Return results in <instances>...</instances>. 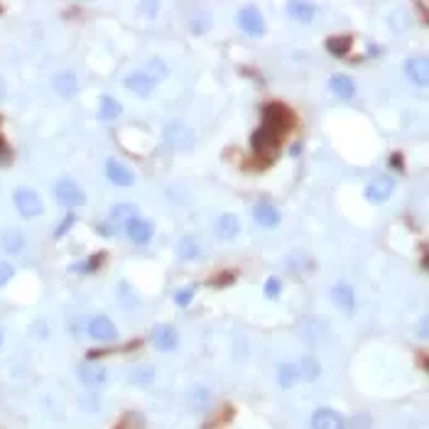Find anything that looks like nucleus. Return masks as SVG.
<instances>
[{
  "label": "nucleus",
  "instance_id": "f257e3e1",
  "mask_svg": "<svg viewBox=\"0 0 429 429\" xmlns=\"http://www.w3.org/2000/svg\"><path fill=\"white\" fill-rule=\"evenodd\" d=\"M138 213H140L138 207H133V204H118V207L111 209V216L106 218L104 223H99V226H96V231H99L101 236L111 238V236H115V233H118L120 228H123L125 223L130 221V218L138 216Z\"/></svg>",
  "mask_w": 429,
  "mask_h": 429
},
{
  "label": "nucleus",
  "instance_id": "f03ea898",
  "mask_svg": "<svg viewBox=\"0 0 429 429\" xmlns=\"http://www.w3.org/2000/svg\"><path fill=\"white\" fill-rule=\"evenodd\" d=\"M280 143H282V133L275 128H270V125H260L258 130L253 133V138H250V145H253L255 155H263V157H270L275 150L280 147Z\"/></svg>",
  "mask_w": 429,
  "mask_h": 429
},
{
  "label": "nucleus",
  "instance_id": "7ed1b4c3",
  "mask_svg": "<svg viewBox=\"0 0 429 429\" xmlns=\"http://www.w3.org/2000/svg\"><path fill=\"white\" fill-rule=\"evenodd\" d=\"M13 202H15V209L20 211L22 218H35V216H40V213L44 211V204H42L40 194H37L35 189H27V186L15 189Z\"/></svg>",
  "mask_w": 429,
  "mask_h": 429
},
{
  "label": "nucleus",
  "instance_id": "20e7f679",
  "mask_svg": "<svg viewBox=\"0 0 429 429\" xmlns=\"http://www.w3.org/2000/svg\"><path fill=\"white\" fill-rule=\"evenodd\" d=\"M54 197H57V202L62 204V207H69V209H76L86 202L81 186L74 179H69V177H62V179L54 184Z\"/></svg>",
  "mask_w": 429,
  "mask_h": 429
},
{
  "label": "nucleus",
  "instance_id": "39448f33",
  "mask_svg": "<svg viewBox=\"0 0 429 429\" xmlns=\"http://www.w3.org/2000/svg\"><path fill=\"white\" fill-rule=\"evenodd\" d=\"M263 123L270 125V128H275V130H280V133L284 135L292 125H295V113L280 104H268L263 108Z\"/></svg>",
  "mask_w": 429,
  "mask_h": 429
},
{
  "label": "nucleus",
  "instance_id": "423d86ee",
  "mask_svg": "<svg viewBox=\"0 0 429 429\" xmlns=\"http://www.w3.org/2000/svg\"><path fill=\"white\" fill-rule=\"evenodd\" d=\"M165 143L172 150H192L194 133L184 123H170L165 128Z\"/></svg>",
  "mask_w": 429,
  "mask_h": 429
},
{
  "label": "nucleus",
  "instance_id": "0eeeda50",
  "mask_svg": "<svg viewBox=\"0 0 429 429\" xmlns=\"http://www.w3.org/2000/svg\"><path fill=\"white\" fill-rule=\"evenodd\" d=\"M88 337L96 339V341H101V343H108V341H115V339H118V329H115V324L108 319V316L99 314L88 321Z\"/></svg>",
  "mask_w": 429,
  "mask_h": 429
},
{
  "label": "nucleus",
  "instance_id": "6e6552de",
  "mask_svg": "<svg viewBox=\"0 0 429 429\" xmlns=\"http://www.w3.org/2000/svg\"><path fill=\"white\" fill-rule=\"evenodd\" d=\"M393 192H395V179L390 175H383V177H375V179L366 186V199L371 204H383V202H388Z\"/></svg>",
  "mask_w": 429,
  "mask_h": 429
},
{
  "label": "nucleus",
  "instance_id": "1a4fd4ad",
  "mask_svg": "<svg viewBox=\"0 0 429 429\" xmlns=\"http://www.w3.org/2000/svg\"><path fill=\"white\" fill-rule=\"evenodd\" d=\"M123 231L128 233V238H130V241H133V243L145 245V243H150V241H152V233H155V226H152L150 221H145V218L135 216V218H130V221L125 223Z\"/></svg>",
  "mask_w": 429,
  "mask_h": 429
},
{
  "label": "nucleus",
  "instance_id": "9d476101",
  "mask_svg": "<svg viewBox=\"0 0 429 429\" xmlns=\"http://www.w3.org/2000/svg\"><path fill=\"white\" fill-rule=\"evenodd\" d=\"M238 25H241V30L250 37L265 35V20H263V15H260V10H255V8H243V10L238 13Z\"/></svg>",
  "mask_w": 429,
  "mask_h": 429
},
{
  "label": "nucleus",
  "instance_id": "9b49d317",
  "mask_svg": "<svg viewBox=\"0 0 429 429\" xmlns=\"http://www.w3.org/2000/svg\"><path fill=\"white\" fill-rule=\"evenodd\" d=\"M150 341L155 343L160 351H172V348H177V343H179V334H177L175 326L157 324V326H152V331H150Z\"/></svg>",
  "mask_w": 429,
  "mask_h": 429
},
{
  "label": "nucleus",
  "instance_id": "f8f14e48",
  "mask_svg": "<svg viewBox=\"0 0 429 429\" xmlns=\"http://www.w3.org/2000/svg\"><path fill=\"white\" fill-rule=\"evenodd\" d=\"M311 429H346V419L343 414H339L337 410L321 407L311 414Z\"/></svg>",
  "mask_w": 429,
  "mask_h": 429
},
{
  "label": "nucleus",
  "instance_id": "ddd939ff",
  "mask_svg": "<svg viewBox=\"0 0 429 429\" xmlns=\"http://www.w3.org/2000/svg\"><path fill=\"white\" fill-rule=\"evenodd\" d=\"M79 378H81V383L88 385V388H101L108 380V371L101 363H83L79 368Z\"/></svg>",
  "mask_w": 429,
  "mask_h": 429
},
{
  "label": "nucleus",
  "instance_id": "4468645a",
  "mask_svg": "<svg viewBox=\"0 0 429 429\" xmlns=\"http://www.w3.org/2000/svg\"><path fill=\"white\" fill-rule=\"evenodd\" d=\"M405 74L417 86H427L429 81V59L427 57H412L405 62Z\"/></svg>",
  "mask_w": 429,
  "mask_h": 429
},
{
  "label": "nucleus",
  "instance_id": "2eb2a0df",
  "mask_svg": "<svg viewBox=\"0 0 429 429\" xmlns=\"http://www.w3.org/2000/svg\"><path fill=\"white\" fill-rule=\"evenodd\" d=\"M106 177L113 181L115 186H130L135 184V175L128 165H123L120 160H108L106 162Z\"/></svg>",
  "mask_w": 429,
  "mask_h": 429
},
{
  "label": "nucleus",
  "instance_id": "dca6fc26",
  "mask_svg": "<svg viewBox=\"0 0 429 429\" xmlns=\"http://www.w3.org/2000/svg\"><path fill=\"white\" fill-rule=\"evenodd\" d=\"M125 88L138 93V96H143V99H147L152 93V88H155V81H152L150 76H145L143 72H133L125 76Z\"/></svg>",
  "mask_w": 429,
  "mask_h": 429
},
{
  "label": "nucleus",
  "instance_id": "f3484780",
  "mask_svg": "<svg viewBox=\"0 0 429 429\" xmlns=\"http://www.w3.org/2000/svg\"><path fill=\"white\" fill-rule=\"evenodd\" d=\"M331 300H334L337 307H341L346 314H351V311L356 309V292H353L351 284H337V287L331 290Z\"/></svg>",
  "mask_w": 429,
  "mask_h": 429
},
{
  "label": "nucleus",
  "instance_id": "a211bd4d",
  "mask_svg": "<svg viewBox=\"0 0 429 429\" xmlns=\"http://www.w3.org/2000/svg\"><path fill=\"white\" fill-rule=\"evenodd\" d=\"M253 218H255V221H258L263 228H273V226H277V223H280V211L273 207V204L260 202L258 207L253 209Z\"/></svg>",
  "mask_w": 429,
  "mask_h": 429
},
{
  "label": "nucleus",
  "instance_id": "6ab92c4d",
  "mask_svg": "<svg viewBox=\"0 0 429 429\" xmlns=\"http://www.w3.org/2000/svg\"><path fill=\"white\" fill-rule=\"evenodd\" d=\"M287 13H290L292 20L311 22L316 15V8L314 3H307V0H292V3H287Z\"/></svg>",
  "mask_w": 429,
  "mask_h": 429
},
{
  "label": "nucleus",
  "instance_id": "aec40b11",
  "mask_svg": "<svg viewBox=\"0 0 429 429\" xmlns=\"http://www.w3.org/2000/svg\"><path fill=\"white\" fill-rule=\"evenodd\" d=\"M297 383H300V368H297V363H282L277 368V385L282 390H290Z\"/></svg>",
  "mask_w": 429,
  "mask_h": 429
},
{
  "label": "nucleus",
  "instance_id": "412c9836",
  "mask_svg": "<svg viewBox=\"0 0 429 429\" xmlns=\"http://www.w3.org/2000/svg\"><path fill=\"white\" fill-rule=\"evenodd\" d=\"M324 47H326V52H329L331 57H346V54L351 52V47H353V37L351 35L329 37Z\"/></svg>",
  "mask_w": 429,
  "mask_h": 429
},
{
  "label": "nucleus",
  "instance_id": "4be33fe9",
  "mask_svg": "<svg viewBox=\"0 0 429 429\" xmlns=\"http://www.w3.org/2000/svg\"><path fill=\"white\" fill-rule=\"evenodd\" d=\"M238 231H241V223H238V216H233V213H223V216L218 218V223H216V233L223 238V241H233V238L238 236Z\"/></svg>",
  "mask_w": 429,
  "mask_h": 429
},
{
  "label": "nucleus",
  "instance_id": "5701e85b",
  "mask_svg": "<svg viewBox=\"0 0 429 429\" xmlns=\"http://www.w3.org/2000/svg\"><path fill=\"white\" fill-rule=\"evenodd\" d=\"M0 243H3V250L10 255H20L25 250V236L20 231H6L0 236Z\"/></svg>",
  "mask_w": 429,
  "mask_h": 429
},
{
  "label": "nucleus",
  "instance_id": "b1692460",
  "mask_svg": "<svg viewBox=\"0 0 429 429\" xmlns=\"http://www.w3.org/2000/svg\"><path fill=\"white\" fill-rule=\"evenodd\" d=\"M329 86H331V91L337 93V96H341V99H351L353 93H356V83H353L348 76H343V74L331 76Z\"/></svg>",
  "mask_w": 429,
  "mask_h": 429
},
{
  "label": "nucleus",
  "instance_id": "393cba45",
  "mask_svg": "<svg viewBox=\"0 0 429 429\" xmlns=\"http://www.w3.org/2000/svg\"><path fill=\"white\" fill-rule=\"evenodd\" d=\"M297 368H300V380H307V383H311V380H316V378L321 375V366L316 358L311 356H305L300 363H297Z\"/></svg>",
  "mask_w": 429,
  "mask_h": 429
},
{
  "label": "nucleus",
  "instance_id": "a878e982",
  "mask_svg": "<svg viewBox=\"0 0 429 429\" xmlns=\"http://www.w3.org/2000/svg\"><path fill=\"white\" fill-rule=\"evenodd\" d=\"M54 88H57L62 96L72 99L74 93H76V88H79V81H76V76H74L72 72H64V74H59V76L54 79Z\"/></svg>",
  "mask_w": 429,
  "mask_h": 429
},
{
  "label": "nucleus",
  "instance_id": "bb28decb",
  "mask_svg": "<svg viewBox=\"0 0 429 429\" xmlns=\"http://www.w3.org/2000/svg\"><path fill=\"white\" fill-rule=\"evenodd\" d=\"M177 253L184 260H197L199 255H202V248H199V243L192 236H184V238H179V243H177Z\"/></svg>",
  "mask_w": 429,
  "mask_h": 429
},
{
  "label": "nucleus",
  "instance_id": "cd10ccee",
  "mask_svg": "<svg viewBox=\"0 0 429 429\" xmlns=\"http://www.w3.org/2000/svg\"><path fill=\"white\" fill-rule=\"evenodd\" d=\"M120 111H123V106H120L118 101L113 99V96H104V99H101V108H99L101 120H113V118H118Z\"/></svg>",
  "mask_w": 429,
  "mask_h": 429
},
{
  "label": "nucleus",
  "instance_id": "c85d7f7f",
  "mask_svg": "<svg viewBox=\"0 0 429 429\" xmlns=\"http://www.w3.org/2000/svg\"><path fill=\"white\" fill-rule=\"evenodd\" d=\"M101 263H104V253H93L91 258L81 260V263H74L72 265V273L91 275V273H96V270L101 268Z\"/></svg>",
  "mask_w": 429,
  "mask_h": 429
},
{
  "label": "nucleus",
  "instance_id": "c756f323",
  "mask_svg": "<svg viewBox=\"0 0 429 429\" xmlns=\"http://www.w3.org/2000/svg\"><path fill=\"white\" fill-rule=\"evenodd\" d=\"M155 380V368L152 366H145V368H135L130 373V383L133 385H150Z\"/></svg>",
  "mask_w": 429,
  "mask_h": 429
},
{
  "label": "nucleus",
  "instance_id": "7c9ffc66",
  "mask_svg": "<svg viewBox=\"0 0 429 429\" xmlns=\"http://www.w3.org/2000/svg\"><path fill=\"white\" fill-rule=\"evenodd\" d=\"M143 74H145V76H150L152 81L157 83V79H165L167 76V64L160 62V59H150V62H147V69Z\"/></svg>",
  "mask_w": 429,
  "mask_h": 429
},
{
  "label": "nucleus",
  "instance_id": "2f4dec72",
  "mask_svg": "<svg viewBox=\"0 0 429 429\" xmlns=\"http://www.w3.org/2000/svg\"><path fill=\"white\" fill-rule=\"evenodd\" d=\"M280 290H282V282H280L277 277H270L268 282H265V297H268V300H277Z\"/></svg>",
  "mask_w": 429,
  "mask_h": 429
},
{
  "label": "nucleus",
  "instance_id": "473e14b6",
  "mask_svg": "<svg viewBox=\"0 0 429 429\" xmlns=\"http://www.w3.org/2000/svg\"><path fill=\"white\" fill-rule=\"evenodd\" d=\"M236 282V273L233 270H226L223 275H216V277L211 280V287H228V284Z\"/></svg>",
  "mask_w": 429,
  "mask_h": 429
},
{
  "label": "nucleus",
  "instance_id": "72a5a7b5",
  "mask_svg": "<svg viewBox=\"0 0 429 429\" xmlns=\"http://www.w3.org/2000/svg\"><path fill=\"white\" fill-rule=\"evenodd\" d=\"M194 292H197L194 287H184V290H179V292L175 295V302H177L179 307H186L189 302L194 300Z\"/></svg>",
  "mask_w": 429,
  "mask_h": 429
},
{
  "label": "nucleus",
  "instance_id": "f704fd0d",
  "mask_svg": "<svg viewBox=\"0 0 429 429\" xmlns=\"http://www.w3.org/2000/svg\"><path fill=\"white\" fill-rule=\"evenodd\" d=\"M13 275H15V268L10 263H0V287H6L13 280Z\"/></svg>",
  "mask_w": 429,
  "mask_h": 429
},
{
  "label": "nucleus",
  "instance_id": "c9c22d12",
  "mask_svg": "<svg viewBox=\"0 0 429 429\" xmlns=\"http://www.w3.org/2000/svg\"><path fill=\"white\" fill-rule=\"evenodd\" d=\"M74 221H76V216H74V213H67V216H64V221L57 226V231H54V238H62L64 233H67L69 228L74 226Z\"/></svg>",
  "mask_w": 429,
  "mask_h": 429
},
{
  "label": "nucleus",
  "instance_id": "e433bc0d",
  "mask_svg": "<svg viewBox=\"0 0 429 429\" xmlns=\"http://www.w3.org/2000/svg\"><path fill=\"white\" fill-rule=\"evenodd\" d=\"M209 25H211V17H209V13L204 15V20H199L197 15L192 17V32H199V35H202V32L209 30Z\"/></svg>",
  "mask_w": 429,
  "mask_h": 429
},
{
  "label": "nucleus",
  "instance_id": "4c0bfd02",
  "mask_svg": "<svg viewBox=\"0 0 429 429\" xmlns=\"http://www.w3.org/2000/svg\"><path fill=\"white\" fill-rule=\"evenodd\" d=\"M13 155H10V147L6 145V140L0 138V165H10Z\"/></svg>",
  "mask_w": 429,
  "mask_h": 429
},
{
  "label": "nucleus",
  "instance_id": "58836bf2",
  "mask_svg": "<svg viewBox=\"0 0 429 429\" xmlns=\"http://www.w3.org/2000/svg\"><path fill=\"white\" fill-rule=\"evenodd\" d=\"M390 167H398V170H403V155H400V152H395V155L390 157Z\"/></svg>",
  "mask_w": 429,
  "mask_h": 429
},
{
  "label": "nucleus",
  "instance_id": "ea45409f",
  "mask_svg": "<svg viewBox=\"0 0 429 429\" xmlns=\"http://www.w3.org/2000/svg\"><path fill=\"white\" fill-rule=\"evenodd\" d=\"M419 339H427V319L419 324Z\"/></svg>",
  "mask_w": 429,
  "mask_h": 429
},
{
  "label": "nucleus",
  "instance_id": "a19ab883",
  "mask_svg": "<svg viewBox=\"0 0 429 429\" xmlns=\"http://www.w3.org/2000/svg\"><path fill=\"white\" fill-rule=\"evenodd\" d=\"M143 8H145V10L150 13V15H155V10H157L160 6H157V3H147V6H143Z\"/></svg>",
  "mask_w": 429,
  "mask_h": 429
},
{
  "label": "nucleus",
  "instance_id": "79ce46f5",
  "mask_svg": "<svg viewBox=\"0 0 429 429\" xmlns=\"http://www.w3.org/2000/svg\"><path fill=\"white\" fill-rule=\"evenodd\" d=\"M0 348H3V331H0Z\"/></svg>",
  "mask_w": 429,
  "mask_h": 429
}]
</instances>
